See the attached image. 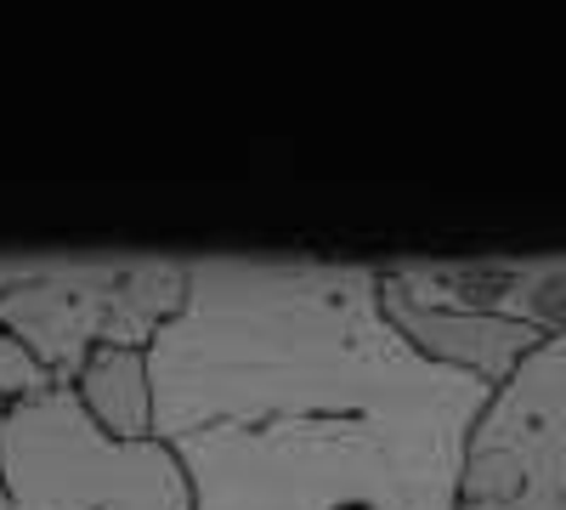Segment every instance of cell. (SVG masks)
Listing matches in <instances>:
<instances>
[{
  "label": "cell",
  "mask_w": 566,
  "mask_h": 510,
  "mask_svg": "<svg viewBox=\"0 0 566 510\" xmlns=\"http://www.w3.org/2000/svg\"><path fill=\"white\" fill-rule=\"evenodd\" d=\"M380 306H386V318L397 323V335L419 357H431V363L453 368V375L482 381V386H499L510 368L544 341L538 330H527V323H504V318H482V312L413 306V301L386 290V278H380Z\"/></svg>",
  "instance_id": "cell-6"
},
{
  "label": "cell",
  "mask_w": 566,
  "mask_h": 510,
  "mask_svg": "<svg viewBox=\"0 0 566 510\" xmlns=\"http://www.w3.org/2000/svg\"><path fill=\"white\" fill-rule=\"evenodd\" d=\"M0 414H7V397H0ZM0 510H12V504H7V488H0Z\"/></svg>",
  "instance_id": "cell-9"
},
{
  "label": "cell",
  "mask_w": 566,
  "mask_h": 510,
  "mask_svg": "<svg viewBox=\"0 0 566 510\" xmlns=\"http://www.w3.org/2000/svg\"><path fill=\"white\" fill-rule=\"evenodd\" d=\"M74 397L91 414V426L114 443H142L154 437V386H148V352L130 346H97L80 375H74Z\"/></svg>",
  "instance_id": "cell-7"
},
{
  "label": "cell",
  "mask_w": 566,
  "mask_h": 510,
  "mask_svg": "<svg viewBox=\"0 0 566 510\" xmlns=\"http://www.w3.org/2000/svg\"><path fill=\"white\" fill-rule=\"evenodd\" d=\"M459 510H566V330L544 335L488 392Z\"/></svg>",
  "instance_id": "cell-4"
},
{
  "label": "cell",
  "mask_w": 566,
  "mask_h": 510,
  "mask_svg": "<svg viewBox=\"0 0 566 510\" xmlns=\"http://www.w3.org/2000/svg\"><path fill=\"white\" fill-rule=\"evenodd\" d=\"M45 386H52V381H45L23 352H18L7 335H0V397L18 403V397H34V392H45Z\"/></svg>",
  "instance_id": "cell-8"
},
{
  "label": "cell",
  "mask_w": 566,
  "mask_h": 510,
  "mask_svg": "<svg viewBox=\"0 0 566 510\" xmlns=\"http://www.w3.org/2000/svg\"><path fill=\"white\" fill-rule=\"evenodd\" d=\"M0 488L12 510H193L176 454L154 437H103L74 386H45L7 403Z\"/></svg>",
  "instance_id": "cell-3"
},
{
  "label": "cell",
  "mask_w": 566,
  "mask_h": 510,
  "mask_svg": "<svg viewBox=\"0 0 566 510\" xmlns=\"http://www.w3.org/2000/svg\"><path fill=\"white\" fill-rule=\"evenodd\" d=\"M154 443L193 510H459L482 381L419 357L363 261H187L148 341Z\"/></svg>",
  "instance_id": "cell-1"
},
{
  "label": "cell",
  "mask_w": 566,
  "mask_h": 510,
  "mask_svg": "<svg viewBox=\"0 0 566 510\" xmlns=\"http://www.w3.org/2000/svg\"><path fill=\"white\" fill-rule=\"evenodd\" d=\"M386 290L413 306L482 312L504 323H527L538 335L566 330V256L538 261H402L380 267Z\"/></svg>",
  "instance_id": "cell-5"
},
{
  "label": "cell",
  "mask_w": 566,
  "mask_h": 510,
  "mask_svg": "<svg viewBox=\"0 0 566 510\" xmlns=\"http://www.w3.org/2000/svg\"><path fill=\"white\" fill-rule=\"evenodd\" d=\"M187 301V261L159 256H0V335L52 386H74L97 346L148 352Z\"/></svg>",
  "instance_id": "cell-2"
}]
</instances>
